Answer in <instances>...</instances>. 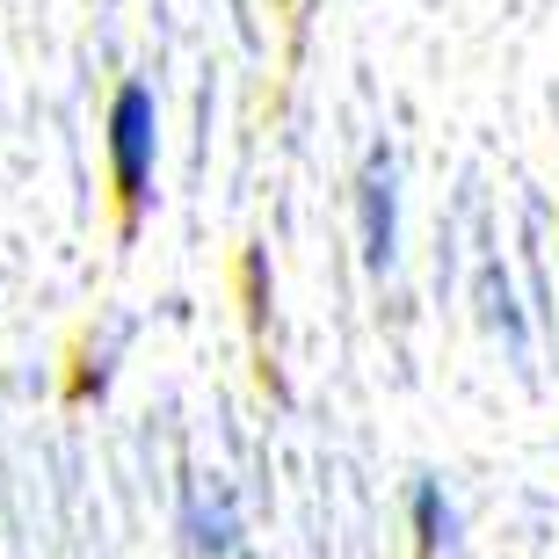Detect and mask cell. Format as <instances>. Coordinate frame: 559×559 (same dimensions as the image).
I'll return each instance as SVG.
<instances>
[{
	"label": "cell",
	"mask_w": 559,
	"mask_h": 559,
	"mask_svg": "<svg viewBox=\"0 0 559 559\" xmlns=\"http://www.w3.org/2000/svg\"><path fill=\"white\" fill-rule=\"evenodd\" d=\"M153 160H160V109H153V87L124 81L117 103H109V175H117V204H124V233L145 218V197H153Z\"/></svg>",
	"instance_id": "obj_1"
},
{
	"label": "cell",
	"mask_w": 559,
	"mask_h": 559,
	"mask_svg": "<svg viewBox=\"0 0 559 559\" xmlns=\"http://www.w3.org/2000/svg\"><path fill=\"white\" fill-rule=\"evenodd\" d=\"M356 233H364V262L393 270L400 254V167L385 145H371V160L356 175Z\"/></svg>",
	"instance_id": "obj_2"
},
{
	"label": "cell",
	"mask_w": 559,
	"mask_h": 559,
	"mask_svg": "<svg viewBox=\"0 0 559 559\" xmlns=\"http://www.w3.org/2000/svg\"><path fill=\"white\" fill-rule=\"evenodd\" d=\"M182 538H189V552H211V559L240 552V509H233L226 487H211V495L197 479L182 487Z\"/></svg>",
	"instance_id": "obj_3"
},
{
	"label": "cell",
	"mask_w": 559,
	"mask_h": 559,
	"mask_svg": "<svg viewBox=\"0 0 559 559\" xmlns=\"http://www.w3.org/2000/svg\"><path fill=\"white\" fill-rule=\"evenodd\" d=\"M407 523H415V559H443L457 538V509L443 495V479H415V501H407Z\"/></svg>",
	"instance_id": "obj_4"
},
{
	"label": "cell",
	"mask_w": 559,
	"mask_h": 559,
	"mask_svg": "<svg viewBox=\"0 0 559 559\" xmlns=\"http://www.w3.org/2000/svg\"><path fill=\"white\" fill-rule=\"evenodd\" d=\"M487 312H495V328L523 349V312H516V298H509V276H495V270H487Z\"/></svg>",
	"instance_id": "obj_5"
}]
</instances>
